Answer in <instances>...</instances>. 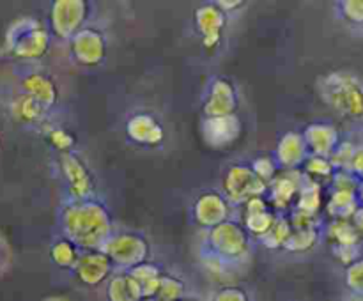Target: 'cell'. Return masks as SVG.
<instances>
[{
    "label": "cell",
    "instance_id": "obj_8",
    "mask_svg": "<svg viewBox=\"0 0 363 301\" xmlns=\"http://www.w3.org/2000/svg\"><path fill=\"white\" fill-rule=\"evenodd\" d=\"M60 172L67 183L71 200H85L96 193V181L85 159L77 152L60 154Z\"/></svg>",
    "mask_w": 363,
    "mask_h": 301
},
{
    "label": "cell",
    "instance_id": "obj_16",
    "mask_svg": "<svg viewBox=\"0 0 363 301\" xmlns=\"http://www.w3.org/2000/svg\"><path fill=\"white\" fill-rule=\"evenodd\" d=\"M305 183V176L301 170H282L275 181L268 188V200L277 212L294 209L296 198L300 195L301 186Z\"/></svg>",
    "mask_w": 363,
    "mask_h": 301
},
{
    "label": "cell",
    "instance_id": "obj_20",
    "mask_svg": "<svg viewBox=\"0 0 363 301\" xmlns=\"http://www.w3.org/2000/svg\"><path fill=\"white\" fill-rule=\"evenodd\" d=\"M106 301H142L140 285L131 276L130 271H116L112 278L105 283Z\"/></svg>",
    "mask_w": 363,
    "mask_h": 301
},
{
    "label": "cell",
    "instance_id": "obj_6",
    "mask_svg": "<svg viewBox=\"0 0 363 301\" xmlns=\"http://www.w3.org/2000/svg\"><path fill=\"white\" fill-rule=\"evenodd\" d=\"M87 0H57L50 13V25L52 32L59 39H71L78 34L85 25L89 18Z\"/></svg>",
    "mask_w": 363,
    "mask_h": 301
},
{
    "label": "cell",
    "instance_id": "obj_27",
    "mask_svg": "<svg viewBox=\"0 0 363 301\" xmlns=\"http://www.w3.org/2000/svg\"><path fill=\"white\" fill-rule=\"evenodd\" d=\"M321 241V227H312V229H293L289 241L286 243L284 250L289 254H307L312 251Z\"/></svg>",
    "mask_w": 363,
    "mask_h": 301
},
{
    "label": "cell",
    "instance_id": "obj_9",
    "mask_svg": "<svg viewBox=\"0 0 363 301\" xmlns=\"http://www.w3.org/2000/svg\"><path fill=\"white\" fill-rule=\"evenodd\" d=\"M71 57L80 66H99L105 62L106 53H108V41L101 28L87 27L82 28L77 35L69 41Z\"/></svg>",
    "mask_w": 363,
    "mask_h": 301
},
{
    "label": "cell",
    "instance_id": "obj_18",
    "mask_svg": "<svg viewBox=\"0 0 363 301\" xmlns=\"http://www.w3.org/2000/svg\"><path fill=\"white\" fill-rule=\"evenodd\" d=\"M275 159L282 170H301L303 163L311 156L303 133L287 131L279 138L275 147Z\"/></svg>",
    "mask_w": 363,
    "mask_h": 301
},
{
    "label": "cell",
    "instance_id": "obj_19",
    "mask_svg": "<svg viewBox=\"0 0 363 301\" xmlns=\"http://www.w3.org/2000/svg\"><path fill=\"white\" fill-rule=\"evenodd\" d=\"M360 205L358 191L330 188L328 195H326L325 216L328 220H351Z\"/></svg>",
    "mask_w": 363,
    "mask_h": 301
},
{
    "label": "cell",
    "instance_id": "obj_11",
    "mask_svg": "<svg viewBox=\"0 0 363 301\" xmlns=\"http://www.w3.org/2000/svg\"><path fill=\"white\" fill-rule=\"evenodd\" d=\"M201 135L208 147L215 151L229 149L243 135V120L238 113L223 117H204L201 123Z\"/></svg>",
    "mask_w": 363,
    "mask_h": 301
},
{
    "label": "cell",
    "instance_id": "obj_29",
    "mask_svg": "<svg viewBox=\"0 0 363 301\" xmlns=\"http://www.w3.org/2000/svg\"><path fill=\"white\" fill-rule=\"evenodd\" d=\"M293 229L294 227H293V223H291L289 216L280 215L279 218H277L275 225L269 229V232L259 241H261L264 246L272 248V250H284L286 243L289 241L291 234H293Z\"/></svg>",
    "mask_w": 363,
    "mask_h": 301
},
{
    "label": "cell",
    "instance_id": "obj_10",
    "mask_svg": "<svg viewBox=\"0 0 363 301\" xmlns=\"http://www.w3.org/2000/svg\"><path fill=\"white\" fill-rule=\"evenodd\" d=\"M233 205L225 195L218 190H204L195 197L191 205V216L201 229L211 230L220 223L230 220Z\"/></svg>",
    "mask_w": 363,
    "mask_h": 301
},
{
    "label": "cell",
    "instance_id": "obj_37",
    "mask_svg": "<svg viewBox=\"0 0 363 301\" xmlns=\"http://www.w3.org/2000/svg\"><path fill=\"white\" fill-rule=\"evenodd\" d=\"M332 254L344 268L353 264L354 261L362 257V246H342V248H332Z\"/></svg>",
    "mask_w": 363,
    "mask_h": 301
},
{
    "label": "cell",
    "instance_id": "obj_45",
    "mask_svg": "<svg viewBox=\"0 0 363 301\" xmlns=\"http://www.w3.org/2000/svg\"><path fill=\"white\" fill-rule=\"evenodd\" d=\"M337 301H351V300H337Z\"/></svg>",
    "mask_w": 363,
    "mask_h": 301
},
{
    "label": "cell",
    "instance_id": "obj_25",
    "mask_svg": "<svg viewBox=\"0 0 363 301\" xmlns=\"http://www.w3.org/2000/svg\"><path fill=\"white\" fill-rule=\"evenodd\" d=\"M301 172L312 183H318L321 186L328 188L332 184L333 177H335L337 169L330 158L311 154L307 158V161L303 163V166H301Z\"/></svg>",
    "mask_w": 363,
    "mask_h": 301
},
{
    "label": "cell",
    "instance_id": "obj_17",
    "mask_svg": "<svg viewBox=\"0 0 363 301\" xmlns=\"http://www.w3.org/2000/svg\"><path fill=\"white\" fill-rule=\"evenodd\" d=\"M303 137L311 154L325 156V158H332L340 142L344 140L339 127L333 123H328V120L311 123L303 130Z\"/></svg>",
    "mask_w": 363,
    "mask_h": 301
},
{
    "label": "cell",
    "instance_id": "obj_21",
    "mask_svg": "<svg viewBox=\"0 0 363 301\" xmlns=\"http://www.w3.org/2000/svg\"><path fill=\"white\" fill-rule=\"evenodd\" d=\"M326 188L321 186L318 183H312L305 177V183L301 186L300 195L296 198V204H294L293 211L305 212V215L311 216H319L321 212H325V204H326Z\"/></svg>",
    "mask_w": 363,
    "mask_h": 301
},
{
    "label": "cell",
    "instance_id": "obj_2",
    "mask_svg": "<svg viewBox=\"0 0 363 301\" xmlns=\"http://www.w3.org/2000/svg\"><path fill=\"white\" fill-rule=\"evenodd\" d=\"M252 239L243 223L236 218L220 223L206 234V264H211L215 271H223L230 266H240L252 254Z\"/></svg>",
    "mask_w": 363,
    "mask_h": 301
},
{
    "label": "cell",
    "instance_id": "obj_43",
    "mask_svg": "<svg viewBox=\"0 0 363 301\" xmlns=\"http://www.w3.org/2000/svg\"><path fill=\"white\" fill-rule=\"evenodd\" d=\"M358 197H360V204L363 205V183H362V186H360V191H358Z\"/></svg>",
    "mask_w": 363,
    "mask_h": 301
},
{
    "label": "cell",
    "instance_id": "obj_39",
    "mask_svg": "<svg viewBox=\"0 0 363 301\" xmlns=\"http://www.w3.org/2000/svg\"><path fill=\"white\" fill-rule=\"evenodd\" d=\"M216 4H218V6L222 7L227 14L233 13V11L241 9V7L245 6L243 0H216Z\"/></svg>",
    "mask_w": 363,
    "mask_h": 301
},
{
    "label": "cell",
    "instance_id": "obj_13",
    "mask_svg": "<svg viewBox=\"0 0 363 301\" xmlns=\"http://www.w3.org/2000/svg\"><path fill=\"white\" fill-rule=\"evenodd\" d=\"M279 216V212L269 204L268 197L262 195V197H254L245 202L240 208V218L238 220L243 223V227L252 237L262 239L269 232V229L275 225Z\"/></svg>",
    "mask_w": 363,
    "mask_h": 301
},
{
    "label": "cell",
    "instance_id": "obj_38",
    "mask_svg": "<svg viewBox=\"0 0 363 301\" xmlns=\"http://www.w3.org/2000/svg\"><path fill=\"white\" fill-rule=\"evenodd\" d=\"M350 172L353 174L360 183H363V144L358 145L357 152H354V158L353 161H351Z\"/></svg>",
    "mask_w": 363,
    "mask_h": 301
},
{
    "label": "cell",
    "instance_id": "obj_40",
    "mask_svg": "<svg viewBox=\"0 0 363 301\" xmlns=\"http://www.w3.org/2000/svg\"><path fill=\"white\" fill-rule=\"evenodd\" d=\"M351 222H353V225L357 227L358 234H360L362 239H363V205H360V208H358V211L354 212V216H353V218H351Z\"/></svg>",
    "mask_w": 363,
    "mask_h": 301
},
{
    "label": "cell",
    "instance_id": "obj_22",
    "mask_svg": "<svg viewBox=\"0 0 363 301\" xmlns=\"http://www.w3.org/2000/svg\"><path fill=\"white\" fill-rule=\"evenodd\" d=\"M326 241L332 248L362 246L363 239L351 220H328L325 229Z\"/></svg>",
    "mask_w": 363,
    "mask_h": 301
},
{
    "label": "cell",
    "instance_id": "obj_7",
    "mask_svg": "<svg viewBox=\"0 0 363 301\" xmlns=\"http://www.w3.org/2000/svg\"><path fill=\"white\" fill-rule=\"evenodd\" d=\"M194 23L201 35V42L204 50L215 52L223 41V34L229 25V14L216 2L202 4L194 13Z\"/></svg>",
    "mask_w": 363,
    "mask_h": 301
},
{
    "label": "cell",
    "instance_id": "obj_34",
    "mask_svg": "<svg viewBox=\"0 0 363 301\" xmlns=\"http://www.w3.org/2000/svg\"><path fill=\"white\" fill-rule=\"evenodd\" d=\"M48 140L60 154L73 152L74 145H77V137L69 130H66V127H52L48 131Z\"/></svg>",
    "mask_w": 363,
    "mask_h": 301
},
{
    "label": "cell",
    "instance_id": "obj_12",
    "mask_svg": "<svg viewBox=\"0 0 363 301\" xmlns=\"http://www.w3.org/2000/svg\"><path fill=\"white\" fill-rule=\"evenodd\" d=\"M238 108H240V94L236 85L225 76L213 78L202 105L204 117L234 115L238 113Z\"/></svg>",
    "mask_w": 363,
    "mask_h": 301
},
{
    "label": "cell",
    "instance_id": "obj_3",
    "mask_svg": "<svg viewBox=\"0 0 363 301\" xmlns=\"http://www.w3.org/2000/svg\"><path fill=\"white\" fill-rule=\"evenodd\" d=\"M319 96L339 115L350 120L363 119V81L347 71H333L319 78Z\"/></svg>",
    "mask_w": 363,
    "mask_h": 301
},
{
    "label": "cell",
    "instance_id": "obj_41",
    "mask_svg": "<svg viewBox=\"0 0 363 301\" xmlns=\"http://www.w3.org/2000/svg\"><path fill=\"white\" fill-rule=\"evenodd\" d=\"M179 301H204V300H201V297H195V296H184L183 300H179Z\"/></svg>",
    "mask_w": 363,
    "mask_h": 301
},
{
    "label": "cell",
    "instance_id": "obj_33",
    "mask_svg": "<svg viewBox=\"0 0 363 301\" xmlns=\"http://www.w3.org/2000/svg\"><path fill=\"white\" fill-rule=\"evenodd\" d=\"M340 18L353 27H363V0H342L337 4Z\"/></svg>",
    "mask_w": 363,
    "mask_h": 301
},
{
    "label": "cell",
    "instance_id": "obj_35",
    "mask_svg": "<svg viewBox=\"0 0 363 301\" xmlns=\"http://www.w3.org/2000/svg\"><path fill=\"white\" fill-rule=\"evenodd\" d=\"M357 149H358V144H354L353 140H347V138H344V140L340 142L339 147H337V151L333 152L332 158H330L333 161V165H335V169L337 170H350L351 161H353Z\"/></svg>",
    "mask_w": 363,
    "mask_h": 301
},
{
    "label": "cell",
    "instance_id": "obj_32",
    "mask_svg": "<svg viewBox=\"0 0 363 301\" xmlns=\"http://www.w3.org/2000/svg\"><path fill=\"white\" fill-rule=\"evenodd\" d=\"M344 283L351 296H363V255L344 271Z\"/></svg>",
    "mask_w": 363,
    "mask_h": 301
},
{
    "label": "cell",
    "instance_id": "obj_36",
    "mask_svg": "<svg viewBox=\"0 0 363 301\" xmlns=\"http://www.w3.org/2000/svg\"><path fill=\"white\" fill-rule=\"evenodd\" d=\"M209 301H254L250 293L241 285H222L213 293Z\"/></svg>",
    "mask_w": 363,
    "mask_h": 301
},
{
    "label": "cell",
    "instance_id": "obj_15",
    "mask_svg": "<svg viewBox=\"0 0 363 301\" xmlns=\"http://www.w3.org/2000/svg\"><path fill=\"white\" fill-rule=\"evenodd\" d=\"M116 271V266L101 250L82 251L80 261L73 269L78 282L85 287H92V289L108 282Z\"/></svg>",
    "mask_w": 363,
    "mask_h": 301
},
{
    "label": "cell",
    "instance_id": "obj_31",
    "mask_svg": "<svg viewBox=\"0 0 363 301\" xmlns=\"http://www.w3.org/2000/svg\"><path fill=\"white\" fill-rule=\"evenodd\" d=\"M16 110H18V117L23 120H27V123H35V120H41L43 115L46 113L45 106H43L39 101H35V99L28 94L21 96V98L18 99Z\"/></svg>",
    "mask_w": 363,
    "mask_h": 301
},
{
    "label": "cell",
    "instance_id": "obj_30",
    "mask_svg": "<svg viewBox=\"0 0 363 301\" xmlns=\"http://www.w3.org/2000/svg\"><path fill=\"white\" fill-rule=\"evenodd\" d=\"M252 169L255 170V174H257L268 186L279 177V174L282 172L280 165L277 163L275 156L269 154H259L257 158L252 159Z\"/></svg>",
    "mask_w": 363,
    "mask_h": 301
},
{
    "label": "cell",
    "instance_id": "obj_24",
    "mask_svg": "<svg viewBox=\"0 0 363 301\" xmlns=\"http://www.w3.org/2000/svg\"><path fill=\"white\" fill-rule=\"evenodd\" d=\"M25 89H27V94L41 103L46 110H50L57 103L59 92H57V84L52 80V76H46L43 73L30 74L28 78H25Z\"/></svg>",
    "mask_w": 363,
    "mask_h": 301
},
{
    "label": "cell",
    "instance_id": "obj_26",
    "mask_svg": "<svg viewBox=\"0 0 363 301\" xmlns=\"http://www.w3.org/2000/svg\"><path fill=\"white\" fill-rule=\"evenodd\" d=\"M82 250L67 237H60L50 248V259L53 264L60 269H71L73 271L74 266L80 261Z\"/></svg>",
    "mask_w": 363,
    "mask_h": 301
},
{
    "label": "cell",
    "instance_id": "obj_42",
    "mask_svg": "<svg viewBox=\"0 0 363 301\" xmlns=\"http://www.w3.org/2000/svg\"><path fill=\"white\" fill-rule=\"evenodd\" d=\"M46 301H69V300H66V297H59V296H57V297H48V300H46Z\"/></svg>",
    "mask_w": 363,
    "mask_h": 301
},
{
    "label": "cell",
    "instance_id": "obj_46",
    "mask_svg": "<svg viewBox=\"0 0 363 301\" xmlns=\"http://www.w3.org/2000/svg\"><path fill=\"white\" fill-rule=\"evenodd\" d=\"M142 301H155V300H142Z\"/></svg>",
    "mask_w": 363,
    "mask_h": 301
},
{
    "label": "cell",
    "instance_id": "obj_44",
    "mask_svg": "<svg viewBox=\"0 0 363 301\" xmlns=\"http://www.w3.org/2000/svg\"><path fill=\"white\" fill-rule=\"evenodd\" d=\"M351 301H363V296H351Z\"/></svg>",
    "mask_w": 363,
    "mask_h": 301
},
{
    "label": "cell",
    "instance_id": "obj_23",
    "mask_svg": "<svg viewBox=\"0 0 363 301\" xmlns=\"http://www.w3.org/2000/svg\"><path fill=\"white\" fill-rule=\"evenodd\" d=\"M131 276L137 280V283L140 285L142 296L144 300H152L158 293L160 282H162V276L165 273V269L158 264V262L145 261L140 266L131 269Z\"/></svg>",
    "mask_w": 363,
    "mask_h": 301
},
{
    "label": "cell",
    "instance_id": "obj_14",
    "mask_svg": "<svg viewBox=\"0 0 363 301\" xmlns=\"http://www.w3.org/2000/svg\"><path fill=\"white\" fill-rule=\"evenodd\" d=\"M126 137L140 147L155 149L165 142L167 131L162 120L151 112H137L126 120Z\"/></svg>",
    "mask_w": 363,
    "mask_h": 301
},
{
    "label": "cell",
    "instance_id": "obj_5",
    "mask_svg": "<svg viewBox=\"0 0 363 301\" xmlns=\"http://www.w3.org/2000/svg\"><path fill=\"white\" fill-rule=\"evenodd\" d=\"M268 184L255 174L252 163H234L227 166L222 179V193L233 208H241L254 197L268 195Z\"/></svg>",
    "mask_w": 363,
    "mask_h": 301
},
{
    "label": "cell",
    "instance_id": "obj_1",
    "mask_svg": "<svg viewBox=\"0 0 363 301\" xmlns=\"http://www.w3.org/2000/svg\"><path fill=\"white\" fill-rule=\"evenodd\" d=\"M64 237L73 241L82 251L101 250L112 237L113 218L105 202L96 197L69 200L60 211Z\"/></svg>",
    "mask_w": 363,
    "mask_h": 301
},
{
    "label": "cell",
    "instance_id": "obj_28",
    "mask_svg": "<svg viewBox=\"0 0 363 301\" xmlns=\"http://www.w3.org/2000/svg\"><path fill=\"white\" fill-rule=\"evenodd\" d=\"M184 296H188L186 282L179 275L172 271H165L160 282L158 293L152 297L155 301H179Z\"/></svg>",
    "mask_w": 363,
    "mask_h": 301
},
{
    "label": "cell",
    "instance_id": "obj_4",
    "mask_svg": "<svg viewBox=\"0 0 363 301\" xmlns=\"http://www.w3.org/2000/svg\"><path fill=\"white\" fill-rule=\"evenodd\" d=\"M101 251L112 261L117 271H131L142 262L149 261L151 244L140 232H113L103 244Z\"/></svg>",
    "mask_w": 363,
    "mask_h": 301
}]
</instances>
